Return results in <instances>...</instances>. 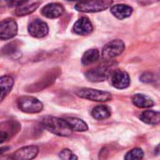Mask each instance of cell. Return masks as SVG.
I'll return each mask as SVG.
<instances>
[{
	"label": "cell",
	"instance_id": "6da1fadb",
	"mask_svg": "<svg viewBox=\"0 0 160 160\" xmlns=\"http://www.w3.org/2000/svg\"><path fill=\"white\" fill-rule=\"evenodd\" d=\"M43 128L47 131L60 136V137H69L72 134V130L62 118H57L54 116H45L41 122Z\"/></svg>",
	"mask_w": 160,
	"mask_h": 160
},
{
	"label": "cell",
	"instance_id": "7a4b0ae2",
	"mask_svg": "<svg viewBox=\"0 0 160 160\" xmlns=\"http://www.w3.org/2000/svg\"><path fill=\"white\" fill-rule=\"evenodd\" d=\"M113 3V0H85L75 5V10L80 12H99L105 11Z\"/></svg>",
	"mask_w": 160,
	"mask_h": 160
},
{
	"label": "cell",
	"instance_id": "3957f363",
	"mask_svg": "<svg viewBox=\"0 0 160 160\" xmlns=\"http://www.w3.org/2000/svg\"><path fill=\"white\" fill-rule=\"evenodd\" d=\"M75 93L78 97L94 101V102H108L110 101L112 96L109 92H103L99 90H93V89H87V88H82L75 91Z\"/></svg>",
	"mask_w": 160,
	"mask_h": 160
},
{
	"label": "cell",
	"instance_id": "277c9868",
	"mask_svg": "<svg viewBox=\"0 0 160 160\" xmlns=\"http://www.w3.org/2000/svg\"><path fill=\"white\" fill-rule=\"evenodd\" d=\"M17 106L26 113H39L43 108L42 103L32 96H21L17 99Z\"/></svg>",
	"mask_w": 160,
	"mask_h": 160
},
{
	"label": "cell",
	"instance_id": "5b68a950",
	"mask_svg": "<svg viewBox=\"0 0 160 160\" xmlns=\"http://www.w3.org/2000/svg\"><path fill=\"white\" fill-rule=\"evenodd\" d=\"M124 47V42L122 40H113L104 46L102 57L105 60H111L120 56L123 52Z\"/></svg>",
	"mask_w": 160,
	"mask_h": 160
},
{
	"label": "cell",
	"instance_id": "8992f818",
	"mask_svg": "<svg viewBox=\"0 0 160 160\" xmlns=\"http://www.w3.org/2000/svg\"><path fill=\"white\" fill-rule=\"evenodd\" d=\"M17 24L13 19L8 18L0 22V40H10L16 36Z\"/></svg>",
	"mask_w": 160,
	"mask_h": 160
},
{
	"label": "cell",
	"instance_id": "52a82bcc",
	"mask_svg": "<svg viewBox=\"0 0 160 160\" xmlns=\"http://www.w3.org/2000/svg\"><path fill=\"white\" fill-rule=\"evenodd\" d=\"M39 153V148L35 145L25 146L15 151L12 155V160H32Z\"/></svg>",
	"mask_w": 160,
	"mask_h": 160
},
{
	"label": "cell",
	"instance_id": "ba28073f",
	"mask_svg": "<svg viewBox=\"0 0 160 160\" xmlns=\"http://www.w3.org/2000/svg\"><path fill=\"white\" fill-rule=\"evenodd\" d=\"M111 83L116 89H119V90L126 89L130 85L129 74L124 71L117 70L111 75Z\"/></svg>",
	"mask_w": 160,
	"mask_h": 160
},
{
	"label": "cell",
	"instance_id": "9c48e42d",
	"mask_svg": "<svg viewBox=\"0 0 160 160\" xmlns=\"http://www.w3.org/2000/svg\"><path fill=\"white\" fill-rule=\"evenodd\" d=\"M109 74H110V71H109L108 67H105V66L92 69V70L86 72V73H85L86 77L91 82L105 81V80L109 76Z\"/></svg>",
	"mask_w": 160,
	"mask_h": 160
},
{
	"label": "cell",
	"instance_id": "30bf717a",
	"mask_svg": "<svg viewBox=\"0 0 160 160\" xmlns=\"http://www.w3.org/2000/svg\"><path fill=\"white\" fill-rule=\"evenodd\" d=\"M49 28L45 22L36 19L28 26V32L34 38H43L48 34Z\"/></svg>",
	"mask_w": 160,
	"mask_h": 160
},
{
	"label": "cell",
	"instance_id": "8fae6325",
	"mask_svg": "<svg viewBox=\"0 0 160 160\" xmlns=\"http://www.w3.org/2000/svg\"><path fill=\"white\" fill-rule=\"evenodd\" d=\"M92 30H93L92 24L86 17L78 19L72 28V31L77 35H89L92 32Z\"/></svg>",
	"mask_w": 160,
	"mask_h": 160
},
{
	"label": "cell",
	"instance_id": "7c38bea8",
	"mask_svg": "<svg viewBox=\"0 0 160 160\" xmlns=\"http://www.w3.org/2000/svg\"><path fill=\"white\" fill-rule=\"evenodd\" d=\"M64 12V9L60 4L50 3L45 5L42 10V14L49 19H55L60 17Z\"/></svg>",
	"mask_w": 160,
	"mask_h": 160
},
{
	"label": "cell",
	"instance_id": "4fadbf2b",
	"mask_svg": "<svg viewBox=\"0 0 160 160\" xmlns=\"http://www.w3.org/2000/svg\"><path fill=\"white\" fill-rule=\"evenodd\" d=\"M13 85H14V80L12 76L4 75L2 77H0V103L12 92Z\"/></svg>",
	"mask_w": 160,
	"mask_h": 160
},
{
	"label": "cell",
	"instance_id": "5bb4252c",
	"mask_svg": "<svg viewBox=\"0 0 160 160\" xmlns=\"http://www.w3.org/2000/svg\"><path fill=\"white\" fill-rule=\"evenodd\" d=\"M110 12L118 19L123 20L125 18H128L132 12L133 9L130 6L124 5V4H117L110 8Z\"/></svg>",
	"mask_w": 160,
	"mask_h": 160
},
{
	"label": "cell",
	"instance_id": "9a60e30c",
	"mask_svg": "<svg viewBox=\"0 0 160 160\" xmlns=\"http://www.w3.org/2000/svg\"><path fill=\"white\" fill-rule=\"evenodd\" d=\"M139 119L147 124L155 125L160 123V112L154 110H145L140 114Z\"/></svg>",
	"mask_w": 160,
	"mask_h": 160
},
{
	"label": "cell",
	"instance_id": "2e32d148",
	"mask_svg": "<svg viewBox=\"0 0 160 160\" xmlns=\"http://www.w3.org/2000/svg\"><path fill=\"white\" fill-rule=\"evenodd\" d=\"M132 102L136 107L139 108H149L154 106L153 101L150 97L140 93L135 94L132 98Z\"/></svg>",
	"mask_w": 160,
	"mask_h": 160
},
{
	"label": "cell",
	"instance_id": "e0dca14e",
	"mask_svg": "<svg viewBox=\"0 0 160 160\" xmlns=\"http://www.w3.org/2000/svg\"><path fill=\"white\" fill-rule=\"evenodd\" d=\"M65 121L67 122V123L69 124V126L71 127V129L72 131H77V132H85L89 129L88 124L81 119L78 118H64Z\"/></svg>",
	"mask_w": 160,
	"mask_h": 160
},
{
	"label": "cell",
	"instance_id": "ac0fdd59",
	"mask_svg": "<svg viewBox=\"0 0 160 160\" xmlns=\"http://www.w3.org/2000/svg\"><path fill=\"white\" fill-rule=\"evenodd\" d=\"M92 115L96 120H106L111 116V111L108 106L99 105L92 109Z\"/></svg>",
	"mask_w": 160,
	"mask_h": 160
},
{
	"label": "cell",
	"instance_id": "d6986e66",
	"mask_svg": "<svg viewBox=\"0 0 160 160\" xmlns=\"http://www.w3.org/2000/svg\"><path fill=\"white\" fill-rule=\"evenodd\" d=\"M99 59V52L97 49H90L86 51L82 56V64L83 65H91L95 63Z\"/></svg>",
	"mask_w": 160,
	"mask_h": 160
},
{
	"label": "cell",
	"instance_id": "ffe728a7",
	"mask_svg": "<svg viewBox=\"0 0 160 160\" xmlns=\"http://www.w3.org/2000/svg\"><path fill=\"white\" fill-rule=\"evenodd\" d=\"M39 7V3H32L28 5H23L21 7H18L15 11V14L17 16H25L28 14L32 13L35 12Z\"/></svg>",
	"mask_w": 160,
	"mask_h": 160
},
{
	"label": "cell",
	"instance_id": "44dd1931",
	"mask_svg": "<svg viewBox=\"0 0 160 160\" xmlns=\"http://www.w3.org/2000/svg\"><path fill=\"white\" fill-rule=\"evenodd\" d=\"M144 156V152L142 149L137 147L130 150L124 156V160H142Z\"/></svg>",
	"mask_w": 160,
	"mask_h": 160
},
{
	"label": "cell",
	"instance_id": "7402d4cb",
	"mask_svg": "<svg viewBox=\"0 0 160 160\" xmlns=\"http://www.w3.org/2000/svg\"><path fill=\"white\" fill-rule=\"evenodd\" d=\"M59 158L61 160H77V156L69 149H64L59 152Z\"/></svg>",
	"mask_w": 160,
	"mask_h": 160
},
{
	"label": "cell",
	"instance_id": "603a6c76",
	"mask_svg": "<svg viewBox=\"0 0 160 160\" xmlns=\"http://www.w3.org/2000/svg\"><path fill=\"white\" fill-rule=\"evenodd\" d=\"M10 138V135L7 131L4 130H0V144L5 142L6 140H8Z\"/></svg>",
	"mask_w": 160,
	"mask_h": 160
},
{
	"label": "cell",
	"instance_id": "cb8c5ba5",
	"mask_svg": "<svg viewBox=\"0 0 160 160\" xmlns=\"http://www.w3.org/2000/svg\"><path fill=\"white\" fill-rule=\"evenodd\" d=\"M28 0H11V5L14 7H21L23 5H26V3Z\"/></svg>",
	"mask_w": 160,
	"mask_h": 160
},
{
	"label": "cell",
	"instance_id": "d4e9b609",
	"mask_svg": "<svg viewBox=\"0 0 160 160\" xmlns=\"http://www.w3.org/2000/svg\"><path fill=\"white\" fill-rule=\"evenodd\" d=\"M9 149H10V147H0V155L6 152L7 151H9Z\"/></svg>",
	"mask_w": 160,
	"mask_h": 160
},
{
	"label": "cell",
	"instance_id": "484cf974",
	"mask_svg": "<svg viewBox=\"0 0 160 160\" xmlns=\"http://www.w3.org/2000/svg\"><path fill=\"white\" fill-rule=\"evenodd\" d=\"M154 152H155L156 154H160V143H159V144L157 145V147L155 148Z\"/></svg>",
	"mask_w": 160,
	"mask_h": 160
},
{
	"label": "cell",
	"instance_id": "4316f807",
	"mask_svg": "<svg viewBox=\"0 0 160 160\" xmlns=\"http://www.w3.org/2000/svg\"><path fill=\"white\" fill-rule=\"evenodd\" d=\"M68 1H74V0H68Z\"/></svg>",
	"mask_w": 160,
	"mask_h": 160
}]
</instances>
